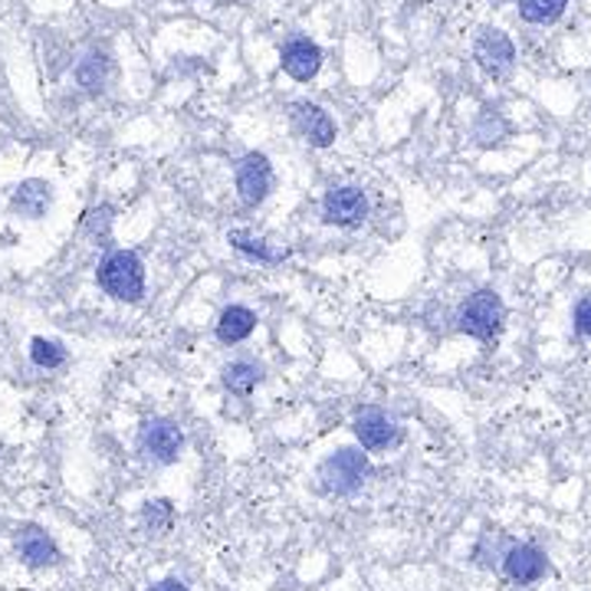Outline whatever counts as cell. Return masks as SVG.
<instances>
[{"mask_svg":"<svg viewBox=\"0 0 591 591\" xmlns=\"http://www.w3.org/2000/svg\"><path fill=\"white\" fill-rule=\"evenodd\" d=\"M369 477H372V460L362 447H339L315 470L319 487L329 496H355L369 484Z\"/></svg>","mask_w":591,"mask_h":591,"instance_id":"6da1fadb","label":"cell"},{"mask_svg":"<svg viewBox=\"0 0 591 591\" xmlns=\"http://www.w3.org/2000/svg\"><path fill=\"white\" fill-rule=\"evenodd\" d=\"M98 290L115 302H142L145 296V263L135 250H108L98 260Z\"/></svg>","mask_w":591,"mask_h":591,"instance_id":"7a4b0ae2","label":"cell"},{"mask_svg":"<svg viewBox=\"0 0 591 591\" xmlns=\"http://www.w3.org/2000/svg\"><path fill=\"white\" fill-rule=\"evenodd\" d=\"M135 450L142 460L155 467H172L185 454V431L175 417H165V414L145 417L135 434Z\"/></svg>","mask_w":591,"mask_h":591,"instance_id":"3957f363","label":"cell"},{"mask_svg":"<svg viewBox=\"0 0 591 591\" xmlns=\"http://www.w3.org/2000/svg\"><path fill=\"white\" fill-rule=\"evenodd\" d=\"M454 322H457V329H460L464 335H470V339H477V342H496V335H499L502 325H506V302H502V296L490 290V287L474 290V293L460 302Z\"/></svg>","mask_w":591,"mask_h":591,"instance_id":"277c9868","label":"cell"},{"mask_svg":"<svg viewBox=\"0 0 591 591\" xmlns=\"http://www.w3.org/2000/svg\"><path fill=\"white\" fill-rule=\"evenodd\" d=\"M352 434L365 454H388L404 440V427L379 404H365L352 417Z\"/></svg>","mask_w":591,"mask_h":591,"instance_id":"5b68a950","label":"cell"},{"mask_svg":"<svg viewBox=\"0 0 591 591\" xmlns=\"http://www.w3.org/2000/svg\"><path fill=\"white\" fill-rule=\"evenodd\" d=\"M234 185H237V197L243 207H260L277 188L273 162L263 152H247L234 168Z\"/></svg>","mask_w":591,"mask_h":591,"instance_id":"8992f818","label":"cell"},{"mask_svg":"<svg viewBox=\"0 0 591 591\" xmlns=\"http://www.w3.org/2000/svg\"><path fill=\"white\" fill-rule=\"evenodd\" d=\"M372 204L359 185H335L322 195V224L339 230H355L365 224Z\"/></svg>","mask_w":591,"mask_h":591,"instance_id":"52a82bcc","label":"cell"},{"mask_svg":"<svg viewBox=\"0 0 591 591\" xmlns=\"http://www.w3.org/2000/svg\"><path fill=\"white\" fill-rule=\"evenodd\" d=\"M549 569H552L549 556L536 542H509L499 559V572L512 585H539L549 576Z\"/></svg>","mask_w":591,"mask_h":591,"instance_id":"ba28073f","label":"cell"},{"mask_svg":"<svg viewBox=\"0 0 591 591\" xmlns=\"http://www.w3.org/2000/svg\"><path fill=\"white\" fill-rule=\"evenodd\" d=\"M474 60L490 80H506L516 70V46L499 27H484L474 37Z\"/></svg>","mask_w":591,"mask_h":591,"instance_id":"9c48e42d","label":"cell"},{"mask_svg":"<svg viewBox=\"0 0 591 591\" xmlns=\"http://www.w3.org/2000/svg\"><path fill=\"white\" fill-rule=\"evenodd\" d=\"M290 118H293L296 135H299L302 142H309L312 148H332L335 138H339L335 118H332L319 102L299 98V102L290 105Z\"/></svg>","mask_w":591,"mask_h":591,"instance_id":"30bf717a","label":"cell"},{"mask_svg":"<svg viewBox=\"0 0 591 591\" xmlns=\"http://www.w3.org/2000/svg\"><path fill=\"white\" fill-rule=\"evenodd\" d=\"M17 556H20V562L27 569H37V572L40 569H53V566L63 562V552H60L56 539L43 526H33V522L17 529Z\"/></svg>","mask_w":591,"mask_h":591,"instance_id":"8fae6325","label":"cell"},{"mask_svg":"<svg viewBox=\"0 0 591 591\" xmlns=\"http://www.w3.org/2000/svg\"><path fill=\"white\" fill-rule=\"evenodd\" d=\"M280 66H283V73L296 80V83H309V80H315L319 76V70H322V50H319V43H312L309 37H290L287 43H283V50H280Z\"/></svg>","mask_w":591,"mask_h":591,"instance_id":"7c38bea8","label":"cell"},{"mask_svg":"<svg viewBox=\"0 0 591 591\" xmlns=\"http://www.w3.org/2000/svg\"><path fill=\"white\" fill-rule=\"evenodd\" d=\"M53 185L50 182H43V178H27V182H20L13 191H10V200H7V207H10V214L13 217H27V220H43L46 214H50V207H53Z\"/></svg>","mask_w":591,"mask_h":591,"instance_id":"4fadbf2b","label":"cell"},{"mask_svg":"<svg viewBox=\"0 0 591 591\" xmlns=\"http://www.w3.org/2000/svg\"><path fill=\"white\" fill-rule=\"evenodd\" d=\"M214 332H217V342H220V345H240V342H247V339L257 332V312H253L250 305L234 302V305H227V309L217 315Z\"/></svg>","mask_w":591,"mask_h":591,"instance_id":"5bb4252c","label":"cell"},{"mask_svg":"<svg viewBox=\"0 0 591 591\" xmlns=\"http://www.w3.org/2000/svg\"><path fill=\"white\" fill-rule=\"evenodd\" d=\"M263 365L253 362V359H234L220 369V385L224 392L234 394V397H250L263 385Z\"/></svg>","mask_w":591,"mask_h":591,"instance_id":"9a60e30c","label":"cell"},{"mask_svg":"<svg viewBox=\"0 0 591 591\" xmlns=\"http://www.w3.org/2000/svg\"><path fill=\"white\" fill-rule=\"evenodd\" d=\"M227 243L237 250V253H243V257H250V260H257V263H280V260H287V247H277V243H270L267 237H260V234H253V230H243V227H237V230H230L227 234Z\"/></svg>","mask_w":591,"mask_h":591,"instance_id":"2e32d148","label":"cell"},{"mask_svg":"<svg viewBox=\"0 0 591 591\" xmlns=\"http://www.w3.org/2000/svg\"><path fill=\"white\" fill-rule=\"evenodd\" d=\"M112 73H115V66H112L108 53H102V50H90V53L80 60V66H76V80H80V86H83L86 93H93V96H98V93L108 90Z\"/></svg>","mask_w":591,"mask_h":591,"instance_id":"e0dca14e","label":"cell"},{"mask_svg":"<svg viewBox=\"0 0 591 591\" xmlns=\"http://www.w3.org/2000/svg\"><path fill=\"white\" fill-rule=\"evenodd\" d=\"M569 0H519V17L532 27L556 23L566 13Z\"/></svg>","mask_w":591,"mask_h":591,"instance_id":"ac0fdd59","label":"cell"},{"mask_svg":"<svg viewBox=\"0 0 591 591\" xmlns=\"http://www.w3.org/2000/svg\"><path fill=\"white\" fill-rule=\"evenodd\" d=\"M30 359H33V365H37V369H46V372H53V369H63V365H66L70 352L63 349V342L37 335V339L30 342Z\"/></svg>","mask_w":591,"mask_h":591,"instance_id":"d6986e66","label":"cell"},{"mask_svg":"<svg viewBox=\"0 0 591 591\" xmlns=\"http://www.w3.org/2000/svg\"><path fill=\"white\" fill-rule=\"evenodd\" d=\"M142 522L148 529V536H165L175 522V506L172 499H148L142 506Z\"/></svg>","mask_w":591,"mask_h":591,"instance_id":"ffe728a7","label":"cell"},{"mask_svg":"<svg viewBox=\"0 0 591 591\" xmlns=\"http://www.w3.org/2000/svg\"><path fill=\"white\" fill-rule=\"evenodd\" d=\"M506 132H509L506 118H502L499 112H492V108H484L480 118H477V125H474V142H477V145H492V142H499Z\"/></svg>","mask_w":591,"mask_h":591,"instance_id":"44dd1931","label":"cell"},{"mask_svg":"<svg viewBox=\"0 0 591 591\" xmlns=\"http://www.w3.org/2000/svg\"><path fill=\"white\" fill-rule=\"evenodd\" d=\"M496 542H499V539L490 536V532H484V539L477 542V549H474V562H477L480 569H499V559H502L509 539H506L502 546H496Z\"/></svg>","mask_w":591,"mask_h":591,"instance_id":"7402d4cb","label":"cell"},{"mask_svg":"<svg viewBox=\"0 0 591 591\" xmlns=\"http://www.w3.org/2000/svg\"><path fill=\"white\" fill-rule=\"evenodd\" d=\"M108 230H112V210L108 207H98V210H90L86 214V234L93 240H108Z\"/></svg>","mask_w":591,"mask_h":591,"instance_id":"603a6c76","label":"cell"},{"mask_svg":"<svg viewBox=\"0 0 591 591\" xmlns=\"http://www.w3.org/2000/svg\"><path fill=\"white\" fill-rule=\"evenodd\" d=\"M572 329L582 339H591V293L576 299V305H572Z\"/></svg>","mask_w":591,"mask_h":591,"instance_id":"cb8c5ba5","label":"cell"},{"mask_svg":"<svg viewBox=\"0 0 591 591\" xmlns=\"http://www.w3.org/2000/svg\"><path fill=\"white\" fill-rule=\"evenodd\" d=\"M148 591H191L182 579H162V582H155V585H148Z\"/></svg>","mask_w":591,"mask_h":591,"instance_id":"d4e9b609","label":"cell"}]
</instances>
